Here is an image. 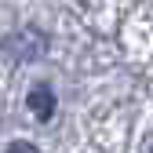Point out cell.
Returning a JSON list of instances; mask_svg holds the SVG:
<instances>
[{
  "label": "cell",
  "instance_id": "obj_1",
  "mask_svg": "<svg viewBox=\"0 0 153 153\" xmlns=\"http://www.w3.org/2000/svg\"><path fill=\"white\" fill-rule=\"evenodd\" d=\"M26 106L36 120H51V113H55V91L51 84H33L29 95H26Z\"/></svg>",
  "mask_w": 153,
  "mask_h": 153
},
{
  "label": "cell",
  "instance_id": "obj_2",
  "mask_svg": "<svg viewBox=\"0 0 153 153\" xmlns=\"http://www.w3.org/2000/svg\"><path fill=\"white\" fill-rule=\"evenodd\" d=\"M7 153H40V149H36L33 142H11V146H7Z\"/></svg>",
  "mask_w": 153,
  "mask_h": 153
}]
</instances>
